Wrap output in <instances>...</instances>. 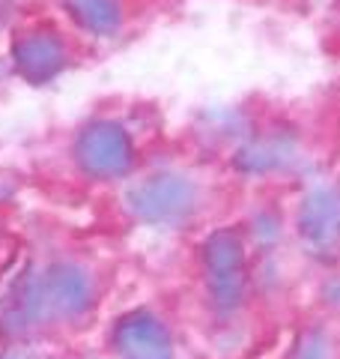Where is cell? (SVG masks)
I'll use <instances>...</instances> for the list:
<instances>
[{
  "mask_svg": "<svg viewBox=\"0 0 340 359\" xmlns=\"http://www.w3.org/2000/svg\"><path fill=\"white\" fill-rule=\"evenodd\" d=\"M129 141L117 126L111 123H96L81 132L78 138V162H81L90 174L108 177V174H120L129 165Z\"/></svg>",
  "mask_w": 340,
  "mask_h": 359,
  "instance_id": "obj_1",
  "label": "cell"
},
{
  "mask_svg": "<svg viewBox=\"0 0 340 359\" xmlns=\"http://www.w3.org/2000/svg\"><path fill=\"white\" fill-rule=\"evenodd\" d=\"M69 13L78 25L93 33H111L120 25V4L117 0H66Z\"/></svg>",
  "mask_w": 340,
  "mask_h": 359,
  "instance_id": "obj_5",
  "label": "cell"
},
{
  "mask_svg": "<svg viewBox=\"0 0 340 359\" xmlns=\"http://www.w3.org/2000/svg\"><path fill=\"white\" fill-rule=\"evenodd\" d=\"M122 344L132 359H167V335L150 318H134L122 327Z\"/></svg>",
  "mask_w": 340,
  "mask_h": 359,
  "instance_id": "obj_4",
  "label": "cell"
},
{
  "mask_svg": "<svg viewBox=\"0 0 340 359\" xmlns=\"http://www.w3.org/2000/svg\"><path fill=\"white\" fill-rule=\"evenodd\" d=\"M15 66L18 72L33 84H42L57 75L63 66V45L48 33H33L15 45Z\"/></svg>",
  "mask_w": 340,
  "mask_h": 359,
  "instance_id": "obj_2",
  "label": "cell"
},
{
  "mask_svg": "<svg viewBox=\"0 0 340 359\" xmlns=\"http://www.w3.org/2000/svg\"><path fill=\"white\" fill-rule=\"evenodd\" d=\"M296 359H328V353H325V344L320 341V339H308L302 344V351H299V356Z\"/></svg>",
  "mask_w": 340,
  "mask_h": 359,
  "instance_id": "obj_6",
  "label": "cell"
},
{
  "mask_svg": "<svg viewBox=\"0 0 340 359\" xmlns=\"http://www.w3.org/2000/svg\"><path fill=\"white\" fill-rule=\"evenodd\" d=\"M134 201H138V210L146 212L153 219H164V216H173L188 204V189L183 183L170 177H158L153 183H146L143 189L134 192Z\"/></svg>",
  "mask_w": 340,
  "mask_h": 359,
  "instance_id": "obj_3",
  "label": "cell"
}]
</instances>
